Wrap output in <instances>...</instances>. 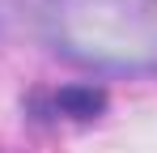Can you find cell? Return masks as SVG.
Segmentation results:
<instances>
[{
  "mask_svg": "<svg viewBox=\"0 0 157 153\" xmlns=\"http://www.w3.org/2000/svg\"><path fill=\"white\" fill-rule=\"evenodd\" d=\"M59 55L102 73H157V0H43Z\"/></svg>",
  "mask_w": 157,
  "mask_h": 153,
  "instance_id": "cell-1",
  "label": "cell"
},
{
  "mask_svg": "<svg viewBox=\"0 0 157 153\" xmlns=\"http://www.w3.org/2000/svg\"><path fill=\"white\" fill-rule=\"evenodd\" d=\"M102 106H106V94L94 85H68L47 98V111L64 115V119H94V115H102Z\"/></svg>",
  "mask_w": 157,
  "mask_h": 153,
  "instance_id": "cell-2",
  "label": "cell"
}]
</instances>
